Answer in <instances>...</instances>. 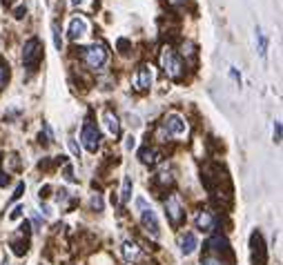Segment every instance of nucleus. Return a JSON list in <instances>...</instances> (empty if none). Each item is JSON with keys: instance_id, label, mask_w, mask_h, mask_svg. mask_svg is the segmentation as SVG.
Segmentation results:
<instances>
[{"instance_id": "nucleus-7", "label": "nucleus", "mask_w": 283, "mask_h": 265, "mask_svg": "<svg viewBox=\"0 0 283 265\" xmlns=\"http://www.w3.org/2000/svg\"><path fill=\"white\" fill-rule=\"evenodd\" d=\"M165 214H167V219H170L172 225H179L181 221H183L185 212H183V205H181V199L176 194H172L170 199L165 201Z\"/></svg>"}, {"instance_id": "nucleus-16", "label": "nucleus", "mask_w": 283, "mask_h": 265, "mask_svg": "<svg viewBox=\"0 0 283 265\" xmlns=\"http://www.w3.org/2000/svg\"><path fill=\"white\" fill-rule=\"evenodd\" d=\"M257 42H259V54L266 58V54H268V38H266V33H263L261 29H257Z\"/></svg>"}, {"instance_id": "nucleus-5", "label": "nucleus", "mask_w": 283, "mask_h": 265, "mask_svg": "<svg viewBox=\"0 0 283 265\" xmlns=\"http://www.w3.org/2000/svg\"><path fill=\"white\" fill-rule=\"evenodd\" d=\"M40 60H42L40 40H38V38H29V40L25 42V49H22V65H25L29 71H33V69H38Z\"/></svg>"}, {"instance_id": "nucleus-27", "label": "nucleus", "mask_w": 283, "mask_h": 265, "mask_svg": "<svg viewBox=\"0 0 283 265\" xmlns=\"http://www.w3.org/2000/svg\"><path fill=\"white\" fill-rule=\"evenodd\" d=\"M127 120H129V125H134V127L141 125V123H138V116H132V114H127Z\"/></svg>"}, {"instance_id": "nucleus-15", "label": "nucleus", "mask_w": 283, "mask_h": 265, "mask_svg": "<svg viewBox=\"0 0 283 265\" xmlns=\"http://www.w3.org/2000/svg\"><path fill=\"white\" fill-rule=\"evenodd\" d=\"M132 187H134V178L125 176L123 178V187H121V203L125 205L129 199H132Z\"/></svg>"}, {"instance_id": "nucleus-12", "label": "nucleus", "mask_w": 283, "mask_h": 265, "mask_svg": "<svg viewBox=\"0 0 283 265\" xmlns=\"http://www.w3.org/2000/svg\"><path fill=\"white\" fill-rule=\"evenodd\" d=\"M179 245H181V254H183V257H190V254L196 252V248H199V241H196V236L192 234V232H185L183 236H181Z\"/></svg>"}, {"instance_id": "nucleus-28", "label": "nucleus", "mask_w": 283, "mask_h": 265, "mask_svg": "<svg viewBox=\"0 0 283 265\" xmlns=\"http://www.w3.org/2000/svg\"><path fill=\"white\" fill-rule=\"evenodd\" d=\"M0 185H7V178H4L2 172H0Z\"/></svg>"}, {"instance_id": "nucleus-3", "label": "nucleus", "mask_w": 283, "mask_h": 265, "mask_svg": "<svg viewBox=\"0 0 283 265\" xmlns=\"http://www.w3.org/2000/svg\"><path fill=\"white\" fill-rule=\"evenodd\" d=\"M161 134L163 136H172V138H183L185 134H188V123H185V118L181 116V114L172 112L165 116V120H163Z\"/></svg>"}, {"instance_id": "nucleus-10", "label": "nucleus", "mask_w": 283, "mask_h": 265, "mask_svg": "<svg viewBox=\"0 0 283 265\" xmlns=\"http://www.w3.org/2000/svg\"><path fill=\"white\" fill-rule=\"evenodd\" d=\"M103 127L109 136H118V134H121V123H118L116 114H114L112 109H105L103 112Z\"/></svg>"}, {"instance_id": "nucleus-14", "label": "nucleus", "mask_w": 283, "mask_h": 265, "mask_svg": "<svg viewBox=\"0 0 283 265\" xmlns=\"http://www.w3.org/2000/svg\"><path fill=\"white\" fill-rule=\"evenodd\" d=\"M141 163H145V165H154V163L158 161V154H156V149L154 147H150V145H145L141 149Z\"/></svg>"}, {"instance_id": "nucleus-11", "label": "nucleus", "mask_w": 283, "mask_h": 265, "mask_svg": "<svg viewBox=\"0 0 283 265\" xmlns=\"http://www.w3.org/2000/svg\"><path fill=\"white\" fill-rule=\"evenodd\" d=\"M121 252H123V259H125L127 265H134L138 261V257H141V248H138L134 241H125V243L121 245Z\"/></svg>"}, {"instance_id": "nucleus-30", "label": "nucleus", "mask_w": 283, "mask_h": 265, "mask_svg": "<svg viewBox=\"0 0 283 265\" xmlns=\"http://www.w3.org/2000/svg\"><path fill=\"white\" fill-rule=\"evenodd\" d=\"M13 2V0H2V4H11Z\"/></svg>"}, {"instance_id": "nucleus-21", "label": "nucleus", "mask_w": 283, "mask_h": 265, "mask_svg": "<svg viewBox=\"0 0 283 265\" xmlns=\"http://www.w3.org/2000/svg\"><path fill=\"white\" fill-rule=\"evenodd\" d=\"M134 147H136V136H132V134H129V136L125 138V149H129V152H132Z\"/></svg>"}, {"instance_id": "nucleus-4", "label": "nucleus", "mask_w": 283, "mask_h": 265, "mask_svg": "<svg viewBox=\"0 0 283 265\" xmlns=\"http://www.w3.org/2000/svg\"><path fill=\"white\" fill-rule=\"evenodd\" d=\"M80 143H83V147L87 149L89 154H96L100 147V132L98 127H96V123L92 118H87L83 123V129H80Z\"/></svg>"}, {"instance_id": "nucleus-20", "label": "nucleus", "mask_w": 283, "mask_h": 265, "mask_svg": "<svg viewBox=\"0 0 283 265\" xmlns=\"http://www.w3.org/2000/svg\"><path fill=\"white\" fill-rule=\"evenodd\" d=\"M67 143H69V149H71V154H74V156H78V158H80V147H78V143H76L74 138H69V141H67Z\"/></svg>"}, {"instance_id": "nucleus-26", "label": "nucleus", "mask_w": 283, "mask_h": 265, "mask_svg": "<svg viewBox=\"0 0 283 265\" xmlns=\"http://www.w3.org/2000/svg\"><path fill=\"white\" fill-rule=\"evenodd\" d=\"M281 141V123H275V143Z\"/></svg>"}, {"instance_id": "nucleus-22", "label": "nucleus", "mask_w": 283, "mask_h": 265, "mask_svg": "<svg viewBox=\"0 0 283 265\" xmlns=\"http://www.w3.org/2000/svg\"><path fill=\"white\" fill-rule=\"evenodd\" d=\"M65 181H67V183H76L74 172H71V165H65Z\"/></svg>"}, {"instance_id": "nucleus-31", "label": "nucleus", "mask_w": 283, "mask_h": 265, "mask_svg": "<svg viewBox=\"0 0 283 265\" xmlns=\"http://www.w3.org/2000/svg\"><path fill=\"white\" fill-rule=\"evenodd\" d=\"M4 265H9V263H4Z\"/></svg>"}, {"instance_id": "nucleus-18", "label": "nucleus", "mask_w": 283, "mask_h": 265, "mask_svg": "<svg viewBox=\"0 0 283 265\" xmlns=\"http://www.w3.org/2000/svg\"><path fill=\"white\" fill-rule=\"evenodd\" d=\"M51 31H54V45H56V49H60V47H63V38H60V27L56 25V22H51Z\"/></svg>"}, {"instance_id": "nucleus-8", "label": "nucleus", "mask_w": 283, "mask_h": 265, "mask_svg": "<svg viewBox=\"0 0 283 265\" xmlns=\"http://www.w3.org/2000/svg\"><path fill=\"white\" fill-rule=\"evenodd\" d=\"M87 33H89V22L85 20L83 16L71 18L69 27H67V38H69V40H80V38H85Z\"/></svg>"}, {"instance_id": "nucleus-2", "label": "nucleus", "mask_w": 283, "mask_h": 265, "mask_svg": "<svg viewBox=\"0 0 283 265\" xmlns=\"http://www.w3.org/2000/svg\"><path fill=\"white\" fill-rule=\"evenodd\" d=\"M161 65H163L165 74L170 76L172 80H181V78H183L185 67H183V62H181V58L176 56V51L172 49V47H163V51H161Z\"/></svg>"}, {"instance_id": "nucleus-29", "label": "nucleus", "mask_w": 283, "mask_h": 265, "mask_svg": "<svg viewBox=\"0 0 283 265\" xmlns=\"http://www.w3.org/2000/svg\"><path fill=\"white\" fill-rule=\"evenodd\" d=\"M71 2H74V4H83L85 0H71Z\"/></svg>"}, {"instance_id": "nucleus-6", "label": "nucleus", "mask_w": 283, "mask_h": 265, "mask_svg": "<svg viewBox=\"0 0 283 265\" xmlns=\"http://www.w3.org/2000/svg\"><path fill=\"white\" fill-rule=\"evenodd\" d=\"M83 56H85V62H87L92 69H103V67L107 65V58H109L107 49H105L100 42H94V45H89L87 49L83 51Z\"/></svg>"}, {"instance_id": "nucleus-25", "label": "nucleus", "mask_w": 283, "mask_h": 265, "mask_svg": "<svg viewBox=\"0 0 283 265\" xmlns=\"http://www.w3.org/2000/svg\"><path fill=\"white\" fill-rule=\"evenodd\" d=\"M25 13H27V7H22V4H20V7H16L13 16H16V18H25Z\"/></svg>"}, {"instance_id": "nucleus-1", "label": "nucleus", "mask_w": 283, "mask_h": 265, "mask_svg": "<svg viewBox=\"0 0 283 265\" xmlns=\"http://www.w3.org/2000/svg\"><path fill=\"white\" fill-rule=\"evenodd\" d=\"M136 210H138V219H141V225L152 239H158L161 236V225H158V216L156 212L152 210V205H147V201L143 196L136 199Z\"/></svg>"}, {"instance_id": "nucleus-13", "label": "nucleus", "mask_w": 283, "mask_h": 265, "mask_svg": "<svg viewBox=\"0 0 283 265\" xmlns=\"http://www.w3.org/2000/svg\"><path fill=\"white\" fill-rule=\"evenodd\" d=\"M196 228L203 230V232H210V230L214 228L212 212H199V214H196Z\"/></svg>"}, {"instance_id": "nucleus-24", "label": "nucleus", "mask_w": 283, "mask_h": 265, "mask_svg": "<svg viewBox=\"0 0 283 265\" xmlns=\"http://www.w3.org/2000/svg\"><path fill=\"white\" fill-rule=\"evenodd\" d=\"M92 207H96V210H98V212L103 210V201H100V196H98V194H96L94 199H92Z\"/></svg>"}, {"instance_id": "nucleus-19", "label": "nucleus", "mask_w": 283, "mask_h": 265, "mask_svg": "<svg viewBox=\"0 0 283 265\" xmlns=\"http://www.w3.org/2000/svg\"><path fill=\"white\" fill-rule=\"evenodd\" d=\"M201 265H223V261H221L219 257H212V254H210V257H205L203 261H201Z\"/></svg>"}, {"instance_id": "nucleus-17", "label": "nucleus", "mask_w": 283, "mask_h": 265, "mask_svg": "<svg viewBox=\"0 0 283 265\" xmlns=\"http://www.w3.org/2000/svg\"><path fill=\"white\" fill-rule=\"evenodd\" d=\"M7 80H9V65H7V60L0 58V89L7 85Z\"/></svg>"}, {"instance_id": "nucleus-23", "label": "nucleus", "mask_w": 283, "mask_h": 265, "mask_svg": "<svg viewBox=\"0 0 283 265\" xmlns=\"http://www.w3.org/2000/svg\"><path fill=\"white\" fill-rule=\"evenodd\" d=\"M20 216H22V205H18L16 210H13L11 214H9V221H18V219H20Z\"/></svg>"}, {"instance_id": "nucleus-9", "label": "nucleus", "mask_w": 283, "mask_h": 265, "mask_svg": "<svg viewBox=\"0 0 283 265\" xmlns=\"http://www.w3.org/2000/svg\"><path fill=\"white\" fill-rule=\"evenodd\" d=\"M152 83H154V67L152 65H141L136 71V78H134V85H136V89L145 91L152 87Z\"/></svg>"}]
</instances>
